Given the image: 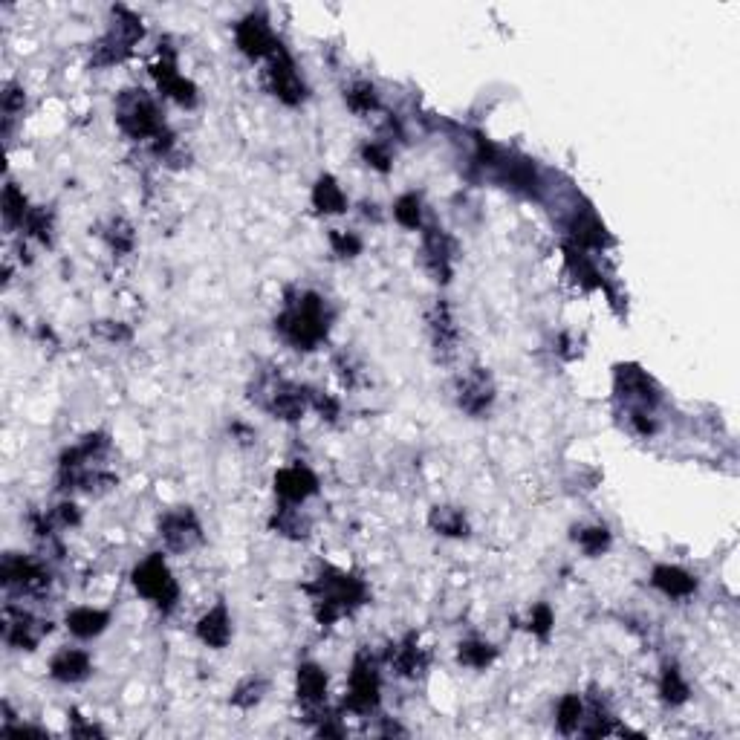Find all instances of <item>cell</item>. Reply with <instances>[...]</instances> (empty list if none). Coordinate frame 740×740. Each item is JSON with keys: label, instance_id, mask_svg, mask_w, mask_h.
Wrapping results in <instances>:
<instances>
[{"label": "cell", "instance_id": "6da1fadb", "mask_svg": "<svg viewBox=\"0 0 740 740\" xmlns=\"http://www.w3.org/2000/svg\"><path fill=\"white\" fill-rule=\"evenodd\" d=\"M333 310L324 295L313 290H295L287 295L284 310L275 318V330L295 350H316L330 333Z\"/></svg>", "mask_w": 740, "mask_h": 740}, {"label": "cell", "instance_id": "7a4b0ae2", "mask_svg": "<svg viewBox=\"0 0 740 740\" xmlns=\"http://www.w3.org/2000/svg\"><path fill=\"white\" fill-rule=\"evenodd\" d=\"M304 590L313 596V613L321 628L336 625L339 619L356 613L362 605H368V584L359 576L339 570V567H321L318 576Z\"/></svg>", "mask_w": 740, "mask_h": 740}, {"label": "cell", "instance_id": "3957f363", "mask_svg": "<svg viewBox=\"0 0 740 740\" xmlns=\"http://www.w3.org/2000/svg\"><path fill=\"white\" fill-rule=\"evenodd\" d=\"M113 119L119 125V131L125 133L133 142H157L168 131L162 110H159L157 99L142 90V87H125L116 102H113Z\"/></svg>", "mask_w": 740, "mask_h": 740}, {"label": "cell", "instance_id": "277c9868", "mask_svg": "<svg viewBox=\"0 0 740 740\" xmlns=\"http://www.w3.org/2000/svg\"><path fill=\"white\" fill-rule=\"evenodd\" d=\"M145 38V24L142 18L128 9V6H113L110 9V27L107 32L93 44L90 50V64L93 67H113L128 61L136 50V44Z\"/></svg>", "mask_w": 740, "mask_h": 740}, {"label": "cell", "instance_id": "5b68a950", "mask_svg": "<svg viewBox=\"0 0 740 740\" xmlns=\"http://www.w3.org/2000/svg\"><path fill=\"white\" fill-rule=\"evenodd\" d=\"M249 397L252 402H258V408H264L269 417L281 423H298L310 408V388L295 385L284 376H272V373H266L252 385Z\"/></svg>", "mask_w": 740, "mask_h": 740}, {"label": "cell", "instance_id": "8992f818", "mask_svg": "<svg viewBox=\"0 0 740 740\" xmlns=\"http://www.w3.org/2000/svg\"><path fill=\"white\" fill-rule=\"evenodd\" d=\"M133 590L148 599L151 605H157L162 613H171L180 602V584L174 579L168 561L162 553H151L148 558H142L136 567H133Z\"/></svg>", "mask_w": 740, "mask_h": 740}, {"label": "cell", "instance_id": "52a82bcc", "mask_svg": "<svg viewBox=\"0 0 740 740\" xmlns=\"http://www.w3.org/2000/svg\"><path fill=\"white\" fill-rule=\"evenodd\" d=\"M382 703V677H379V662L370 651H359L350 665L347 691H344V709L359 717L376 714Z\"/></svg>", "mask_w": 740, "mask_h": 740}, {"label": "cell", "instance_id": "ba28073f", "mask_svg": "<svg viewBox=\"0 0 740 740\" xmlns=\"http://www.w3.org/2000/svg\"><path fill=\"white\" fill-rule=\"evenodd\" d=\"M613 394L625 405V411H648L654 414L662 405V388L657 379L639 365H616L613 370Z\"/></svg>", "mask_w": 740, "mask_h": 740}, {"label": "cell", "instance_id": "9c48e42d", "mask_svg": "<svg viewBox=\"0 0 740 740\" xmlns=\"http://www.w3.org/2000/svg\"><path fill=\"white\" fill-rule=\"evenodd\" d=\"M0 582L6 587V593L41 599V596L50 593L53 576H50L47 564L32 558V555L6 553L3 555V564H0Z\"/></svg>", "mask_w": 740, "mask_h": 740}, {"label": "cell", "instance_id": "30bf717a", "mask_svg": "<svg viewBox=\"0 0 740 740\" xmlns=\"http://www.w3.org/2000/svg\"><path fill=\"white\" fill-rule=\"evenodd\" d=\"M148 73H151V79L157 84V90L162 93V99H171L174 105L185 107V110H191V107H197L200 102V90H197V84L191 79H185L183 73H180V67H177V53L165 44H159L157 58L148 64Z\"/></svg>", "mask_w": 740, "mask_h": 740}, {"label": "cell", "instance_id": "8fae6325", "mask_svg": "<svg viewBox=\"0 0 740 740\" xmlns=\"http://www.w3.org/2000/svg\"><path fill=\"white\" fill-rule=\"evenodd\" d=\"M266 84H269V93L287 107H298L307 102V81L298 73L295 67V58L287 53L284 44H278V50L266 58Z\"/></svg>", "mask_w": 740, "mask_h": 740}, {"label": "cell", "instance_id": "7c38bea8", "mask_svg": "<svg viewBox=\"0 0 740 740\" xmlns=\"http://www.w3.org/2000/svg\"><path fill=\"white\" fill-rule=\"evenodd\" d=\"M157 532L168 553H191L203 544V524L191 506H174L162 512Z\"/></svg>", "mask_w": 740, "mask_h": 740}, {"label": "cell", "instance_id": "4fadbf2b", "mask_svg": "<svg viewBox=\"0 0 740 740\" xmlns=\"http://www.w3.org/2000/svg\"><path fill=\"white\" fill-rule=\"evenodd\" d=\"M564 243H570V246H576V249H584V252H605L610 243L608 229H605V223L599 220V214L593 212L590 206H582L579 209V203H573L567 214H564Z\"/></svg>", "mask_w": 740, "mask_h": 740}, {"label": "cell", "instance_id": "5bb4252c", "mask_svg": "<svg viewBox=\"0 0 740 740\" xmlns=\"http://www.w3.org/2000/svg\"><path fill=\"white\" fill-rule=\"evenodd\" d=\"M53 631L50 622L38 619L32 610L18 608L15 602H6L3 608V642L15 651H35L41 639Z\"/></svg>", "mask_w": 740, "mask_h": 740}, {"label": "cell", "instance_id": "9a60e30c", "mask_svg": "<svg viewBox=\"0 0 740 740\" xmlns=\"http://www.w3.org/2000/svg\"><path fill=\"white\" fill-rule=\"evenodd\" d=\"M235 44L246 58L252 61H266L269 55L278 50V35L269 27V18L264 12H249L235 24Z\"/></svg>", "mask_w": 740, "mask_h": 740}, {"label": "cell", "instance_id": "2e32d148", "mask_svg": "<svg viewBox=\"0 0 740 740\" xmlns=\"http://www.w3.org/2000/svg\"><path fill=\"white\" fill-rule=\"evenodd\" d=\"M454 399H457V408L469 417H483L492 411L495 405V382H492V373L486 368H472L469 373H463L457 379V388H454Z\"/></svg>", "mask_w": 740, "mask_h": 740}, {"label": "cell", "instance_id": "e0dca14e", "mask_svg": "<svg viewBox=\"0 0 740 740\" xmlns=\"http://www.w3.org/2000/svg\"><path fill=\"white\" fill-rule=\"evenodd\" d=\"M425 324H428V336H431V347L437 353L440 362H449L457 356V347H460V327H457V318L454 310L446 298H437L428 313H425Z\"/></svg>", "mask_w": 740, "mask_h": 740}, {"label": "cell", "instance_id": "ac0fdd59", "mask_svg": "<svg viewBox=\"0 0 740 740\" xmlns=\"http://www.w3.org/2000/svg\"><path fill=\"white\" fill-rule=\"evenodd\" d=\"M454 238L443 226H423V264L437 284H449L454 275Z\"/></svg>", "mask_w": 740, "mask_h": 740}, {"label": "cell", "instance_id": "d6986e66", "mask_svg": "<svg viewBox=\"0 0 740 740\" xmlns=\"http://www.w3.org/2000/svg\"><path fill=\"white\" fill-rule=\"evenodd\" d=\"M58 489L70 492V495H90V498H102L107 492H113L119 486V477L110 469L99 466H79V469H58Z\"/></svg>", "mask_w": 740, "mask_h": 740}, {"label": "cell", "instance_id": "ffe728a7", "mask_svg": "<svg viewBox=\"0 0 740 740\" xmlns=\"http://www.w3.org/2000/svg\"><path fill=\"white\" fill-rule=\"evenodd\" d=\"M275 498L278 503H292V506H301L307 503L313 495H318V477L310 466L304 463H292L275 472Z\"/></svg>", "mask_w": 740, "mask_h": 740}, {"label": "cell", "instance_id": "44dd1931", "mask_svg": "<svg viewBox=\"0 0 740 740\" xmlns=\"http://www.w3.org/2000/svg\"><path fill=\"white\" fill-rule=\"evenodd\" d=\"M295 697L307 712H321L327 703V671L316 662H301L295 671Z\"/></svg>", "mask_w": 740, "mask_h": 740}, {"label": "cell", "instance_id": "7402d4cb", "mask_svg": "<svg viewBox=\"0 0 740 740\" xmlns=\"http://www.w3.org/2000/svg\"><path fill=\"white\" fill-rule=\"evenodd\" d=\"M651 587L660 590L665 599H674V602H686L697 593V576H691L688 570L677 567V564H657L651 570Z\"/></svg>", "mask_w": 740, "mask_h": 740}, {"label": "cell", "instance_id": "603a6c76", "mask_svg": "<svg viewBox=\"0 0 740 740\" xmlns=\"http://www.w3.org/2000/svg\"><path fill=\"white\" fill-rule=\"evenodd\" d=\"M93 674V657L84 648H61L50 660V677L61 686L84 683Z\"/></svg>", "mask_w": 740, "mask_h": 740}, {"label": "cell", "instance_id": "cb8c5ba5", "mask_svg": "<svg viewBox=\"0 0 740 740\" xmlns=\"http://www.w3.org/2000/svg\"><path fill=\"white\" fill-rule=\"evenodd\" d=\"M194 634H197V639H200L206 648L223 651V648L232 642V616H229L226 602H217L214 608L206 610V613L197 619Z\"/></svg>", "mask_w": 740, "mask_h": 740}, {"label": "cell", "instance_id": "d4e9b609", "mask_svg": "<svg viewBox=\"0 0 740 740\" xmlns=\"http://www.w3.org/2000/svg\"><path fill=\"white\" fill-rule=\"evenodd\" d=\"M388 665H391V671H394L397 677H402V680H417V677L423 674L425 665H428V657H425V651L420 648L417 634H408L402 642H399L397 648H391Z\"/></svg>", "mask_w": 740, "mask_h": 740}, {"label": "cell", "instance_id": "484cf974", "mask_svg": "<svg viewBox=\"0 0 740 740\" xmlns=\"http://www.w3.org/2000/svg\"><path fill=\"white\" fill-rule=\"evenodd\" d=\"M564 261H567V269H570V275L576 278V284L582 287V290H608V284H605V275L599 272V266L593 261V255L590 252H584V249H576V246H570V243H564Z\"/></svg>", "mask_w": 740, "mask_h": 740}, {"label": "cell", "instance_id": "4316f807", "mask_svg": "<svg viewBox=\"0 0 740 740\" xmlns=\"http://www.w3.org/2000/svg\"><path fill=\"white\" fill-rule=\"evenodd\" d=\"M67 631L76 639H96L107 631L110 625V613L102 608H90V605H79V608L67 610L64 616Z\"/></svg>", "mask_w": 740, "mask_h": 740}, {"label": "cell", "instance_id": "83f0119b", "mask_svg": "<svg viewBox=\"0 0 740 740\" xmlns=\"http://www.w3.org/2000/svg\"><path fill=\"white\" fill-rule=\"evenodd\" d=\"M428 529L434 535H443V538H469L472 524H469V515L460 509V506H434L428 512Z\"/></svg>", "mask_w": 740, "mask_h": 740}, {"label": "cell", "instance_id": "f1b7e54d", "mask_svg": "<svg viewBox=\"0 0 740 740\" xmlns=\"http://www.w3.org/2000/svg\"><path fill=\"white\" fill-rule=\"evenodd\" d=\"M310 200H313V209H316L318 214H324V217L347 212V194H344V188L339 185V180H336L333 174H321V177H318L316 185H313Z\"/></svg>", "mask_w": 740, "mask_h": 740}, {"label": "cell", "instance_id": "f546056e", "mask_svg": "<svg viewBox=\"0 0 740 740\" xmlns=\"http://www.w3.org/2000/svg\"><path fill=\"white\" fill-rule=\"evenodd\" d=\"M657 691H660V700L671 709H680L691 700V688H688V680L683 677L680 665L674 662H665L660 671V683H657Z\"/></svg>", "mask_w": 740, "mask_h": 740}, {"label": "cell", "instance_id": "4dcf8cb0", "mask_svg": "<svg viewBox=\"0 0 740 740\" xmlns=\"http://www.w3.org/2000/svg\"><path fill=\"white\" fill-rule=\"evenodd\" d=\"M272 532L290 538V541H304L310 535V518L301 512V506H292V503H281L269 521Z\"/></svg>", "mask_w": 740, "mask_h": 740}, {"label": "cell", "instance_id": "1f68e13d", "mask_svg": "<svg viewBox=\"0 0 740 740\" xmlns=\"http://www.w3.org/2000/svg\"><path fill=\"white\" fill-rule=\"evenodd\" d=\"M99 238L105 240V246L113 255H131L136 249V232H133L131 223L125 217H119V214L107 217L105 223L99 226Z\"/></svg>", "mask_w": 740, "mask_h": 740}, {"label": "cell", "instance_id": "d6a6232c", "mask_svg": "<svg viewBox=\"0 0 740 740\" xmlns=\"http://www.w3.org/2000/svg\"><path fill=\"white\" fill-rule=\"evenodd\" d=\"M344 105L350 107L356 116H370L382 107V96H379V87L368 79L350 81L344 87Z\"/></svg>", "mask_w": 740, "mask_h": 740}, {"label": "cell", "instance_id": "836d02e7", "mask_svg": "<svg viewBox=\"0 0 740 740\" xmlns=\"http://www.w3.org/2000/svg\"><path fill=\"white\" fill-rule=\"evenodd\" d=\"M495 660H498V648L492 642H486V639H463L457 645V662L463 668L486 671Z\"/></svg>", "mask_w": 740, "mask_h": 740}, {"label": "cell", "instance_id": "e575fe53", "mask_svg": "<svg viewBox=\"0 0 740 740\" xmlns=\"http://www.w3.org/2000/svg\"><path fill=\"white\" fill-rule=\"evenodd\" d=\"M582 720H584V700L582 694H564L561 700H558V706H555V726H558V732H564V735H576L579 729H582Z\"/></svg>", "mask_w": 740, "mask_h": 740}, {"label": "cell", "instance_id": "d590c367", "mask_svg": "<svg viewBox=\"0 0 740 740\" xmlns=\"http://www.w3.org/2000/svg\"><path fill=\"white\" fill-rule=\"evenodd\" d=\"M573 541L579 544V550L590 558H599L610 550L613 535L605 524H587V527L573 529Z\"/></svg>", "mask_w": 740, "mask_h": 740}, {"label": "cell", "instance_id": "8d00e7d4", "mask_svg": "<svg viewBox=\"0 0 740 740\" xmlns=\"http://www.w3.org/2000/svg\"><path fill=\"white\" fill-rule=\"evenodd\" d=\"M29 209L32 206H29L27 194L15 183H6V188H3V223H6V229H21Z\"/></svg>", "mask_w": 740, "mask_h": 740}, {"label": "cell", "instance_id": "74e56055", "mask_svg": "<svg viewBox=\"0 0 740 740\" xmlns=\"http://www.w3.org/2000/svg\"><path fill=\"white\" fill-rule=\"evenodd\" d=\"M266 691H269V683H266L261 674H249V677H243L235 691H232V706L235 709H243V712H249V709H255L261 700L266 697Z\"/></svg>", "mask_w": 740, "mask_h": 740}, {"label": "cell", "instance_id": "f35d334b", "mask_svg": "<svg viewBox=\"0 0 740 740\" xmlns=\"http://www.w3.org/2000/svg\"><path fill=\"white\" fill-rule=\"evenodd\" d=\"M394 220H397L402 229H408V232L423 229V197L417 191H408V194L397 197V203H394Z\"/></svg>", "mask_w": 740, "mask_h": 740}, {"label": "cell", "instance_id": "ab89813d", "mask_svg": "<svg viewBox=\"0 0 740 740\" xmlns=\"http://www.w3.org/2000/svg\"><path fill=\"white\" fill-rule=\"evenodd\" d=\"M53 229H55L53 212L44 209V206H32L27 214V220H24V226H21V232H27L29 238H35L38 243H44V246L53 243Z\"/></svg>", "mask_w": 740, "mask_h": 740}, {"label": "cell", "instance_id": "60d3db41", "mask_svg": "<svg viewBox=\"0 0 740 740\" xmlns=\"http://www.w3.org/2000/svg\"><path fill=\"white\" fill-rule=\"evenodd\" d=\"M362 159H365V165L373 168V171L388 174L394 168V148H391L388 139H368L362 145Z\"/></svg>", "mask_w": 740, "mask_h": 740}, {"label": "cell", "instance_id": "b9f144b4", "mask_svg": "<svg viewBox=\"0 0 740 740\" xmlns=\"http://www.w3.org/2000/svg\"><path fill=\"white\" fill-rule=\"evenodd\" d=\"M0 107H3V128L9 133L12 128V119L18 116V113H24V107H27V93H24V87L18 84V81H6L3 84V93H0Z\"/></svg>", "mask_w": 740, "mask_h": 740}, {"label": "cell", "instance_id": "7bdbcfd3", "mask_svg": "<svg viewBox=\"0 0 740 740\" xmlns=\"http://www.w3.org/2000/svg\"><path fill=\"white\" fill-rule=\"evenodd\" d=\"M553 625H555L553 608H550L547 602H538L535 608L529 610L527 631L532 636H538L541 642H547V639H550V634H553Z\"/></svg>", "mask_w": 740, "mask_h": 740}, {"label": "cell", "instance_id": "ee69618b", "mask_svg": "<svg viewBox=\"0 0 740 740\" xmlns=\"http://www.w3.org/2000/svg\"><path fill=\"white\" fill-rule=\"evenodd\" d=\"M330 249H333V255H339L342 261H350V258L362 255V238H359L356 232L330 229Z\"/></svg>", "mask_w": 740, "mask_h": 740}, {"label": "cell", "instance_id": "f6af8a7d", "mask_svg": "<svg viewBox=\"0 0 740 740\" xmlns=\"http://www.w3.org/2000/svg\"><path fill=\"white\" fill-rule=\"evenodd\" d=\"M310 408L316 411L321 420H327V423H336V420H339V414H342L339 399L330 397V394H321V391H316V388H310Z\"/></svg>", "mask_w": 740, "mask_h": 740}, {"label": "cell", "instance_id": "bcb514c9", "mask_svg": "<svg viewBox=\"0 0 740 740\" xmlns=\"http://www.w3.org/2000/svg\"><path fill=\"white\" fill-rule=\"evenodd\" d=\"M333 370H336V376H339V382H342V388H356L362 379V368L356 365V359L350 356V353H339L336 359H333Z\"/></svg>", "mask_w": 740, "mask_h": 740}, {"label": "cell", "instance_id": "7dc6e473", "mask_svg": "<svg viewBox=\"0 0 740 740\" xmlns=\"http://www.w3.org/2000/svg\"><path fill=\"white\" fill-rule=\"evenodd\" d=\"M93 333L110 344L131 342V336H133L131 327H128V324H122V321H96V324H93Z\"/></svg>", "mask_w": 740, "mask_h": 740}, {"label": "cell", "instance_id": "c3c4849f", "mask_svg": "<svg viewBox=\"0 0 740 740\" xmlns=\"http://www.w3.org/2000/svg\"><path fill=\"white\" fill-rule=\"evenodd\" d=\"M50 518L58 529H76L81 527V509L73 501H61L50 509Z\"/></svg>", "mask_w": 740, "mask_h": 740}, {"label": "cell", "instance_id": "681fc988", "mask_svg": "<svg viewBox=\"0 0 740 740\" xmlns=\"http://www.w3.org/2000/svg\"><path fill=\"white\" fill-rule=\"evenodd\" d=\"M625 417H628V428L639 434V437H651V434H657V420H654V414H648V411H625Z\"/></svg>", "mask_w": 740, "mask_h": 740}, {"label": "cell", "instance_id": "f907efd6", "mask_svg": "<svg viewBox=\"0 0 740 740\" xmlns=\"http://www.w3.org/2000/svg\"><path fill=\"white\" fill-rule=\"evenodd\" d=\"M67 717H70V735H76V738H105V732L96 723H87L76 709L67 714Z\"/></svg>", "mask_w": 740, "mask_h": 740}]
</instances>
